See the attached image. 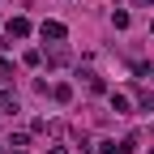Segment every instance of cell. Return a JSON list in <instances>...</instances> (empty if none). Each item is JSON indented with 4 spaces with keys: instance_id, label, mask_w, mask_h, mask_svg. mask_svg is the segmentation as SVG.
I'll use <instances>...</instances> for the list:
<instances>
[{
    "instance_id": "cell-1",
    "label": "cell",
    "mask_w": 154,
    "mask_h": 154,
    "mask_svg": "<svg viewBox=\"0 0 154 154\" xmlns=\"http://www.w3.org/2000/svg\"><path fill=\"white\" fill-rule=\"evenodd\" d=\"M13 64L0 60V111H17V90H13Z\"/></svg>"
},
{
    "instance_id": "cell-2",
    "label": "cell",
    "mask_w": 154,
    "mask_h": 154,
    "mask_svg": "<svg viewBox=\"0 0 154 154\" xmlns=\"http://www.w3.org/2000/svg\"><path fill=\"white\" fill-rule=\"evenodd\" d=\"M38 34H43V43H64V38H69L64 22H43V26H38Z\"/></svg>"
},
{
    "instance_id": "cell-3",
    "label": "cell",
    "mask_w": 154,
    "mask_h": 154,
    "mask_svg": "<svg viewBox=\"0 0 154 154\" xmlns=\"http://www.w3.org/2000/svg\"><path fill=\"white\" fill-rule=\"evenodd\" d=\"M137 150V137H124V141H99V154H133Z\"/></svg>"
},
{
    "instance_id": "cell-4",
    "label": "cell",
    "mask_w": 154,
    "mask_h": 154,
    "mask_svg": "<svg viewBox=\"0 0 154 154\" xmlns=\"http://www.w3.org/2000/svg\"><path fill=\"white\" fill-rule=\"evenodd\" d=\"M9 38H30V22H26V17H9Z\"/></svg>"
},
{
    "instance_id": "cell-5",
    "label": "cell",
    "mask_w": 154,
    "mask_h": 154,
    "mask_svg": "<svg viewBox=\"0 0 154 154\" xmlns=\"http://www.w3.org/2000/svg\"><path fill=\"white\" fill-rule=\"evenodd\" d=\"M51 99H56V103H73V86H69V82H56V86H51Z\"/></svg>"
},
{
    "instance_id": "cell-6",
    "label": "cell",
    "mask_w": 154,
    "mask_h": 154,
    "mask_svg": "<svg viewBox=\"0 0 154 154\" xmlns=\"http://www.w3.org/2000/svg\"><path fill=\"white\" fill-rule=\"evenodd\" d=\"M128 22H133L128 9H111V26H116V30H128Z\"/></svg>"
},
{
    "instance_id": "cell-7",
    "label": "cell",
    "mask_w": 154,
    "mask_h": 154,
    "mask_svg": "<svg viewBox=\"0 0 154 154\" xmlns=\"http://www.w3.org/2000/svg\"><path fill=\"white\" fill-rule=\"evenodd\" d=\"M82 82H86L90 94H103V77H99V73H82Z\"/></svg>"
},
{
    "instance_id": "cell-8",
    "label": "cell",
    "mask_w": 154,
    "mask_h": 154,
    "mask_svg": "<svg viewBox=\"0 0 154 154\" xmlns=\"http://www.w3.org/2000/svg\"><path fill=\"white\" fill-rule=\"evenodd\" d=\"M128 107H133V103L124 99V94H111V111H116V116H128Z\"/></svg>"
},
{
    "instance_id": "cell-9",
    "label": "cell",
    "mask_w": 154,
    "mask_h": 154,
    "mask_svg": "<svg viewBox=\"0 0 154 154\" xmlns=\"http://www.w3.org/2000/svg\"><path fill=\"white\" fill-rule=\"evenodd\" d=\"M137 107H141V111H154V90H141V94H137Z\"/></svg>"
},
{
    "instance_id": "cell-10",
    "label": "cell",
    "mask_w": 154,
    "mask_h": 154,
    "mask_svg": "<svg viewBox=\"0 0 154 154\" xmlns=\"http://www.w3.org/2000/svg\"><path fill=\"white\" fill-rule=\"evenodd\" d=\"M137 77H146L150 90H154V64H137Z\"/></svg>"
},
{
    "instance_id": "cell-11",
    "label": "cell",
    "mask_w": 154,
    "mask_h": 154,
    "mask_svg": "<svg viewBox=\"0 0 154 154\" xmlns=\"http://www.w3.org/2000/svg\"><path fill=\"white\" fill-rule=\"evenodd\" d=\"M9 146H13V150H22V146H30V137H26V133H13V137H9Z\"/></svg>"
},
{
    "instance_id": "cell-12",
    "label": "cell",
    "mask_w": 154,
    "mask_h": 154,
    "mask_svg": "<svg viewBox=\"0 0 154 154\" xmlns=\"http://www.w3.org/2000/svg\"><path fill=\"white\" fill-rule=\"evenodd\" d=\"M47 154H69V150H64V146H51V150H47Z\"/></svg>"
},
{
    "instance_id": "cell-13",
    "label": "cell",
    "mask_w": 154,
    "mask_h": 154,
    "mask_svg": "<svg viewBox=\"0 0 154 154\" xmlns=\"http://www.w3.org/2000/svg\"><path fill=\"white\" fill-rule=\"evenodd\" d=\"M137 5H146V9H150V5H154V0H137Z\"/></svg>"
},
{
    "instance_id": "cell-14",
    "label": "cell",
    "mask_w": 154,
    "mask_h": 154,
    "mask_svg": "<svg viewBox=\"0 0 154 154\" xmlns=\"http://www.w3.org/2000/svg\"><path fill=\"white\" fill-rule=\"evenodd\" d=\"M0 154H5V146H0Z\"/></svg>"
},
{
    "instance_id": "cell-15",
    "label": "cell",
    "mask_w": 154,
    "mask_h": 154,
    "mask_svg": "<svg viewBox=\"0 0 154 154\" xmlns=\"http://www.w3.org/2000/svg\"><path fill=\"white\" fill-rule=\"evenodd\" d=\"M13 154H22V150H13Z\"/></svg>"
},
{
    "instance_id": "cell-16",
    "label": "cell",
    "mask_w": 154,
    "mask_h": 154,
    "mask_svg": "<svg viewBox=\"0 0 154 154\" xmlns=\"http://www.w3.org/2000/svg\"><path fill=\"white\" fill-rule=\"evenodd\" d=\"M150 30H154V22H150Z\"/></svg>"
}]
</instances>
